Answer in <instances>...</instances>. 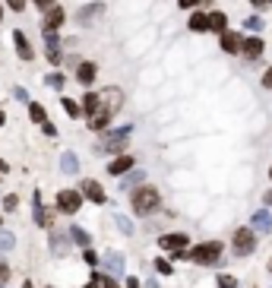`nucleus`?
<instances>
[{
  "label": "nucleus",
  "mask_w": 272,
  "mask_h": 288,
  "mask_svg": "<svg viewBox=\"0 0 272 288\" xmlns=\"http://www.w3.org/2000/svg\"><path fill=\"white\" fill-rule=\"evenodd\" d=\"M130 203H133V212L136 216H152V212L162 209V193L155 190V187H136L133 197H130Z\"/></svg>",
  "instance_id": "obj_1"
},
{
  "label": "nucleus",
  "mask_w": 272,
  "mask_h": 288,
  "mask_svg": "<svg viewBox=\"0 0 272 288\" xmlns=\"http://www.w3.org/2000/svg\"><path fill=\"white\" fill-rule=\"evenodd\" d=\"M218 257H222V241H203L193 250H187V260H193V263H200V266L218 263Z\"/></svg>",
  "instance_id": "obj_2"
},
{
  "label": "nucleus",
  "mask_w": 272,
  "mask_h": 288,
  "mask_svg": "<svg viewBox=\"0 0 272 288\" xmlns=\"http://www.w3.org/2000/svg\"><path fill=\"white\" fill-rule=\"evenodd\" d=\"M256 247V231L253 228H237L234 238H231V250H234V257H250Z\"/></svg>",
  "instance_id": "obj_3"
},
{
  "label": "nucleus",
  "mask_w": 272,
  "mask_h": 288,
  "mask_svg": "<svg viewBox=\"0 0 272 288\" xmlns=\"http://www.w3.org/2000/svg\"><path fill=\"white\" fill-rule=\"evenodd\" d=\"M79 206H83V190H57V212L73 216V212H79Z\"/></svg>",
  "instance_id": "obj_4"
},
{
  "label": "nucleus",
  "mask_w": 272,
  "mask_h": 288,
  "mask_svg": "<svg viewBox=\"0 0 272 288\" xmlns=\"http://www.w3.org/2000/svg\"><path fill=\"white\" fill-rule=\"evenodd\" d=\"M95 79H98V66L92 60H79L76 64V83L83 89H89V86H95Z\"/></svg>",
  "instance_id": "obj_5"
},
{
  "label": "nucleus",
  "mask_w": 272,
  "mask_h": 288,
  "mask_svg": "<svg viewBox=\"0 0 272 288\" xmlns=\"http://www.w3.org/2000/svg\"><path fill=\"white\" fill-rule=\"evenodd\" d=\"M63 22H67V10H63V6L57 3L54 10H48V13L42 16V32H57Z\"/></svg>",
  "instance_id": "obj_6"
},
{
  "label": "nucleus",
  "mask_w": 272,
  "mask_h": 288,
  "mask_svg": "<svg viewBox=\"0 0 272 288\" xmlns=\"http://www.w3.org/2000/svg\"><path fill=\"white\" fill-rule=\"evenodd\" d=\"M10 38H13V44H16L19 60L32 64V60H35V51H32V44H29V38H25V32H22V29H13V32H10Z\"/></svg>",
  "instance_id": "obj_7"
},
{
  "label": "nucleus",
  "mask_w": 272,
  "mask_h": 288,
  "mask_svg": "<svg viewBox=\"0 0 272 288\" xmlns=\"http://www.w3.org/2000/svg\"><path fill=\"white\" fill-rule=\"evenodd\" d=\"M241 54L247 57V60H256V57L266 54V42H263V35H247V38H244Z\"/></svg>",
  "instance_id": "obj_8"
},
{
  "label": "nucleus",
  "mask_w": 272,
  "mask_h": 288,
  "mask_svg": "<svg viewBox=\"0 0 272 288\" xmlns=\"http://www.w3.org/2000/svg\"><path fill=\"white\" fill-rule=\"evenodd\" d=\"M218 44H222L225 54H241V44H244V35L234 29H228L225 35H218Z\"/></svg>",
  "instance_id": "obj_9"
},
{
  "label": "nucleus",
  "mask_w": 272,
  "mask_h": 288,
  "mask_svg": "<svg viewBox=\"0 0 272 288\" xmlns=\"http://www.w3.org/2000/svg\"><path fill=\"white\" fill-rule=\"evenodd\" d=\"M79 190H83V197H85V199H92L95 206H105V199H108V197H105V190H102V184H98V180H89V177H85Z\"/></svg>",
  "instance_id": "obj_10"
},
{
  "label": "nucleus",
  "mask_w": 272,
  "mask_h": 288,
  "mask_svg": "<svg viewBox=\"0 0 272 288\" xmlns=\"http://www.w3.org/2000/svg\"><path fill=\"white\" fill-rule=\"evenodd\" d=\"M187 29L193 32V35H206V32H209V13L206 10H193L190 19H187Z\"/></svg>",
  "instance_id": "obj_11"
},
{
  "label": "nucleus",
  "mask_w": 272,
  "mask_h": 288,
  "mask_svg": "<svg viewBox=\"0 0 272 288\" xmlns=\"http://www.w3.org/2000/svg\"><path fill=\"white\" fill-rule=\"evenodd\" d=\"M158 244H162L165 250H187L190 238L184 231H177V234H165V238H158Z\"/></svg>",
  "instance_id": "obj_12"
},
{
  "label": "nucleus",
  "mask_w": 272,
  "mask_h": 288,
  "mask_svg": "<svg viewBox=\"0 0 272 288\" xmlns=\"http://www.w3.org/2000/svg\"><path fill=\"white\" fill-rule=\"evenodd\" d=\"M111 117H114V111H111V108H105V105H102V108H98V111H95V114H92V117H89V130H95V133H102V130H105V127H108V124H111Z\"/></svg>",
  "instance_id": "obj_13"
},
{
  "label": "nucleus",
  "mask_w": 272,
  "mask_h": 288,
  "mask_svg": "<svg viewBox=\"0 0 272 288\" xmlns=\"http://www.w3.org/2000/svg\"><path fill=\"white\" fill-rule=\"evenodd\" d=\"M102 105H105V108H111V111L117 114V111H121V105H124V92L117 89V86L105 89V92H102Z\"/></svg>",
  "instance_id": "obj_14"
},
{
  "label": "nucleus",
  "mask_w": 272,
  "mask_h": 288,
  "mask_svg": "<svg viewBox=\"0 0 272 288\" xmlns=\"http://www.w3.org/2000/svg\"><path fill=\"white\" fill-rule=\"evenodd\" d=\"M209 32L212 35H225V32H228V13L212 10L209 13Z\"/></svg>",
  "instance_id": "obj_15"
},
{
  "label": "nucleus",
  "mask_w": 272,
  "mask_h": 288,
  "mask_svg": "<svg viewBox=\"0 0 272 288\" xmlns=\"http://www.w3.org/2000/svg\"><path fill=\"white\" fill-rule=\"evenodd\" d=\"M79 105H83V114L92 117L98 108H102V92H83V102Z\"/></svg>",
  "instance_id": "obj_16"
},
{
  "label": "nucleus",
  "mask_w": 272,
  "mask_h": 288,
  "mask_svg": "<svg viewBox=\"0 0 272 288\" xmlns=\"http://www.w3.org/2000/svg\"><path fill=\"white\" fill-rule=\"evenodd\" d=\"M133 162H136L133 155H117L114 162H108V174H127L133 168Z\"/></svg>",
  "instance_id": "obj_17"
},
{
  "label": "nucleus",
  "mask_w": 272,
  "mask_h": 288,
  "mask_svg": "<svg viewBox=\"0 0 272 288\" xmlns=\"http://www.w3.org/2000/svg\"><path fill=\"white\" fill-rule=\"evenodd\" d=\"M253 231H263V234H269V231H272V216H269L266 209L253 212Z\"/></svg>",
  "instance_id": "obj_18"
},
{
  "label": "nucleus",
  "mask_w": 272,
  "mask_h": 288,
  "mask_svg": "<svg viewBox=\"0 0 272 288\" xmlns=\"http://www.w3.org/2000/svg\"><path fill=\"white\" fill-rule=\"evenodd\" d=\"M29 120L32 124H44L48 120V111H44L42 102H29Z\"/></svg>",
  "instance_id": "obj_19"
},
{
  "label": "nucleus",
  "mask_w": 272,
  "mask_h": 288,
  "mask_svg": "<svg viewBox=\"0 0 272 288\" xmlns=\"http://www.w3.org/2000/svg\"><path fill=\"white\" fill-rule=\"evenodd\" d=\"M44 83H48L51 89H57V92H61V89H63V83H67V76H63V70H51L48 76H44Z\"/></svg>",
  "instance_id": "obj_20"
},
{
  "label": "nucleus",
  "mask_w": 272,
  "mask_h": 288,
  "mask_svg": "<svg viewBox=\"0 0 272 288\" xmlns=\"http://www.w3.org/2000/svg\"><path fill=\"white\" fill-rule=\"evenodd\" d=\"M244 29H250L253 35H260V32L266 29V22H263V16H247L244 19Z\"/></svg>",
  "instance_id": "obj_21"
},
{
  "label": "nucleus",
  "mask_w": 272,
  "mask_h": 288,
  "mask_svg": "<svg viewBox=\"0 0 272 288\" xmlns=\"http://www.w3.org/2000/svg\"><path fill=\"white\" fill-rule=\"evenodd\" d=\"M61 105H63V111H67L70 117H79V114H83V105H79V102H73V98H67V95L61 98Z\"/></svg>",
  "instance_id": "obj_22"
},
{
  "label": "nucleus",
  "mask_w": 272,
  "mask_h": 288,
  "mask_svg": "<svg viewBox=\"0 0 272 288\" xmlns=\"http://www.w3.org/2000/svg\"><path fill=\"white\" fill-rule=\"evenodd\" d=\"M70 238L76 241L79 247H89V231H85V228H79V225H73V228H70Z\"/></svg>",
  "instance_id": "obj_23"
},
{
  "label": "nucleus",
  "mask_w": 272,
  "mask_h": 288,
  "mask_svg": "<svg viewBox=\"0 0 272 288\" xmlns=\"http://www.w3.org/2000/svg\"><path fill=\"white\" fill-rule=\"evenodd\" d=\"M102 10H105V3H92V6H83V10H79L76 16H79V22H85L89 16H98Z\"/></svg>",
  "instance_id": "obj_24"
},
{
  "label": "nucleus",
  "mask_w": 272,
  "mask_h": 288,
  "mask_svg": "<svg viewBox=\"0 0 272 288\" xmlns=\"http://www.w3.org/2000/svg\"><path fill=\"white\" fill-rule=\"evenodd\" d=\"M76 168H79V162H76V155H61V171H67V174H76Z\"/></svg>",
  "instance_id": "obj_25"
},
{
  "label": "nucleus",
  "mask_w": 272,
  "mask_h": 288,
  "mask_svg": "<svg viewBox=\"0 0 272 288\" xmlns=\"http://www.w3.org/2000/svg\"><path fill=\"white\" fill-rule=\"evenodd\" d=\"M44 57H48L51 66H61L63 64V51L61 48H48V51H44Z\"/></svg>",
  "instance_id": "obj_26"
},
{
  "label": "nucleus",
  "mask_w": 272,
  "mask_h": 288,
  "mask_svg": "<svg viewBox=\"0 0 272 288\" xmlns=\"http://www.w3.org/2000/svg\"><path fill=\"white\" fill-rule=\"evenodd\" d=\"M124 269V257H117V253H111V257H108V272H111V276H117V272H121Z\"/></svg>",
  "instance_id": "obj_27"
},
{
  "label": "nucleus",
  "mask_w": 272,
  "mask_h": 288,
  "mask_svg": "<svg viewBox=\"0 0 272 288\" xmlns=\"http://www.w3.org/2000/svg\"><path fill=\"white\" fill-rule=\"evenodd\" d=\"M32 3H35V10L44 16L48 10H54V6H57V0H32Z\"/></svg>",
  "instance_id": "obj_28"
},
{
  "label": "nucleus",
  "mask_w": 272,
  "mask_h": 288,
  "mask_svg": "<svg viewBox=\"0 0 272 288\" xmlns=\"http://www.w3.org/2000/svg\"><path fill=\"white\" fill-rule=\"evenodd\" d=\"M51 247H54V253H63V250H67V238H61V234H51Z\"/></svg>",
  "instance_id": "obj_29"
},
{
  "label": "nucleus",
  "mask_w": 272,
  "mask_h": 288,
  "mask_svg": "<svg viewBox=\"0 0 272 288\" xmlns=\"http://www.w3.org/2000/svg\"><path fill=\"white\" fill-rule=\"evenodd\" d=\"M92 279H95V282H102V288H121V285H117V282H114V279H111V276H102V272H95V276H92Z\"/></svg>",
  "instance_id": "obj_30"
},
{
  "label": "nucleus",
  "mask_w": 272,
  "mask_h": 288,
  "mask_svg": "<svg viewBox=\"0 0 272 288\" xmlns=\"http://www.w3.org/2000/svg\"><path fill=\"white\" fill-rule=\"evenodd\" d=\"M44 44L48 48H61V35L57 32H44Z\"/></svg>",
  "instance_id": "obj_31"
},
{
  "label": "nucleus",
  "mask_w": 272,
  "mask_h": 288,
  "mask_svg": "<svg viewBox=\"0 0 272 288\" xmlns=\"http://www.w3.org/2000/svg\"><path fill=\"white\" fill-rule=\"evenodd\" d=\"M6 3H10V10H13V13H25V6H29L32 0H6Z\"/></svg>",
  "instance_id": "obj_32"
},
{
  "label": "nucleus",
  "mask_w": 272,
  "mask_h": 288,
  "mask_svg": "<svg viewBox=\"0 0 272 288\" xmlns=\"http://www.w3.org/2000/svg\"><path fill=\"white\" fill-rule=\"evenodd\" d=\"M218 288H237L234 276H218Z\"/></svg>",
  "instance_id": "obj_33"
},
{
  "label": "nucleus",
  "mask_w": 272,
  "mask_h": 288,
  "mask_svg": "<svg viewBox=\"0 0 272 288\" xmlns=\"http://www.w3.org/2000/svg\"><path fill=\"white\" fill-rule=\"evenodd\" d=\"M260 86H263V89H272V66H266V70H263V76H260Z\"/></svg>",
  "instance_id": "obj_34"
},
{
  "label": "nucleus",
  "mask_w": 272,
  "mask_h": 288,
  "mask_svg": "<svg viewBox=\"0 0 272 288\" xmlns=\"http://www.w3.org/2000/svg\"><path fill=\"white\" fill-rule=\"evenodd\" d=\"M13 247V234L10 231H0V250H10Z\"/></svg>",
  "instance_id": "obj_35"
},
{
  "label": "nucleus",
  "mask_w": 272,
  "mask_h": 288,
  "mask_svg": "<svg viewBox=\"0 0 272 288\" xmlns=\"http://www.w3.org/2000/svg\"><path fill=\"white\" fill-rule=\"evenodd\" d=\"M16 203H19V197H16V193H6V197H3V209H16Z\"/></svg>",
  "instance_id": "obj_36"
},
{
  "label": "nucleus",
  "mask_w": 272,
  "mask_h": 288,
  "mask_svg": "<svg viewBox=\"0 0 272 288\" xmlns=\"http://www.w3.org/2000/svg\"><path fill=\"white\" fill-rule=\"evenodd\" d=\"M6 282H10V266L0 260V285H6Z\"/></svg>",
  "instance_id": "obj_37"
},
{
  "label": "nucleus",
  "mask_w": 272,
  "mask_h": 288,
  "mask_svg": "<svg viewBox=\"0 0 272 288\" xmlns=\"http://www.w3.org/2000/svg\"><path fill=\"white\" fill-rule=\"evenodd\" d=\"M200 3H203V0H177V6H181V10H196Z\"/></svg>",
  "instance_id": "obj_38"
},
{
  "label": "nucleus",
  "mask_w": 272,
  "mask_h": 288,
  "mask_svg": "<svg viewBox=\"0 0 272 288\" xmlns=\"http://www.w3.org/2000/svg\"><path fill=\"white\" fill-rule=\"evenodd\" d=\"M155 269L162 272V276H168V272H171V263H168V260H155Z\"/></svg>",
  "instance_id": "obj_39"
},
{
  "label": "nucleus",
  "mask_w": 272,
  "mask_h": 288,
  "mask_svg": "<svg viewBox=\"0 0 272 288\" xmlns=\"http://www.w3.org/2000/svg\"><path fill=\"white\" fill-rule=\"evenodd\" d=\"M42 130H44V136H57V127L51 124V120H44V124H42Z\"/></svg>",
  "instance_id": "obj_40"
},
{
  "label": "nucleus",
  "mask_w": 272,
  "mask_h": 288,
  "mask_svg": "<svg viewBox=\"0 0 272 288\" xmlns=\"http://www.w3.org/2000/svg\"><path fill=\"white\" fill-rule=\"evenodd\" d=\"M83 257H85V263H89V266H95V263H98V253H95V250H89V247H85Z\"/></svg>",
  "instance_id": "obj_41"
},
{
  "label": "nucleus",
  "mask_w": 272,
  "mask_h": 288,
  "mask_svg": "<svg viewBox=\"0 0 272 288\" xmlns=\"http://www.w3.org/2000/svg\"><path fill=\"white\" fill-rule=\"evenodd\" d=\"M250 6H253V10H269L272 0H250Z\"/></svg>",
  "instance_id": "obj_42"
},
{
  "label": "nucleus",
  "mask_w": 272,
  "mask_h": 288,
  "mask_svg": "<svg viewBox=\"0 0 272 288\" xmlns=\"http://www.w3.org/2000/svg\"><path fill=\"white\" fill-rule=\"evenodd\" d=\"M263 206H272V190H266V193H263Z\"/></svg>",
  "instance_id": "obj_43"
},
{
  "label": "nucleus",
  "mask_w": 272,
  "mask_h": 288,
  "mask_svg": "<svg viewBox=\"0 0 272 288\" xmlns=\"http://www.w3.org/2000/svg\"><path fill=\"white\" fill-rule=\"evenodd\" d=\"M127 288H139V279H136V276H130V279H127Z\"/></svg>",
  "instance_id": "obj_44"
},
{
  "label": "nucleus",
  "mask_w": 272,
  "mask_h": 288,
  "mask_svg": "<svg viewBox=\"0 0 272 288\" xmlns=\"http://www.w3.org/2000/svg\"><path fill=\"white\" fill-rule=\"evenodd\" d=\"M3 171H10V165H6V162H0V174H3Z\"/></svg>",
  "instance_id": "obj_45"
},
{
  "label": "nucleus",
  "mask_w": 272,
  "mask_h": 288,
  "mask_svg": "<svg viewBox=\"0 0 272 288\" xmlns=\"http://www.w3.org/2000/svg\"><path fill=\"white\" fill-rule=\"evenodd\" d=\"M98 285H102V282H95V279H92V282H89V285H85V288H98Z\"/></svg>",
  "instance_id": "obj_46"
},
{
  "label": "nucleus",
  "mask_w": 272,
  "mask_h": 288,
  "mask_svg": "<svg viewBox=\"0 0 272 288\" xmlns=\"http://www.w3.org/2000/svg\"><path fill=\"white\" fill-rule=\"evenodd\" d=\"M6 124V114H3V111H0V127H3Z\"/></svg>",
  "instance_id": "obj_47"
},
{
  "label": "nucleus",
  "mask_w": 272,
  "mask_h": 288,
  "mask_svg": "<svg viewBox=\"0 0 272 288\" xmlns=\"http://www.w3.org/2000/svg\"><path fill=\"white\" fill-rule=\"evenodd\" d=\"M0 22H3V3H0Z\"/></svg>",
  "instance_id": "obj_48"
},
{
  "label": "nucleus",
  "mask_w": 272,
  "mask_h": 288,
  "mask_svg": "<svg viewBox=\"0 0 272 288\" xmlns=\"http://www.w3.org/2000/svg\"><path fill=\"white\" fill-rule=\"evenodd\" d=\"M22 288H35V285H32V282H22Z\"/></svg>",
  "instance_id": "obj_49"
},
{
  "label": "nucleus",
  "mask_w": 272,
  "mask_h": 288,
  "mask_svg": "<svg viewBox=\"0 0 272 288\" xmlns=\"http://www.w3.org/2000/svg\"><path fill=\"white\" fill-rule=\"evenodd\" d=\"M269 272H272V260H269Z\"/></svg>",
  "instance_id": "obj_50"
},
{
  "label": "nucleus",
  "mask_w": 272,
  "mask_h": 288,
  "mask_svg": "<svg viewBox=\"0 0 272 288\" xmlns=\"http://www.w3.org/2000/svg\"><path fill=\"white\" fill-rule=\"evenodd\" d=\"M269 180H272V168H269Z\"/></svg>",
  "instance_id": "obj_51"
},
{
  "label": "nucleus",
  "mask_w": 272,
  "mask_h": 288,
  "mask_svg": "<svg viewBox=\"0 0 272 288\" xmlns=\"http://www.w3.org/2000/svg\"><path fill=\"white\" fill-rule=\"evenodd\" d=\"M44 288H54V285H44Z\"/></svg>",
  "instance_id": "obj_52"
},
{
  "label": "nucleus",
  "mask_w": 272,
  "mask_h": 288,
  "mask_svg": "<svg viewBox=\"0 0 272 288\" xmlns=\"http://www.w3.org/2000/svg\"><path fill=\"white\" fill-rule=\"evenodd\" d=\"M0 222H3V219H0Z\"/></svg>",
  "instance_id": "obj_53"
}]
</instances>
